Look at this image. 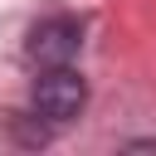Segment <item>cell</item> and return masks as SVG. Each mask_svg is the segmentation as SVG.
Wrapping results in <instances>:
<instances>
[{
	"mask_svg": "<svg viewBox=\"0 0 156 156\" xmlns=\"http://www.w3.org/2000/svg\"><path fill=\"white\" fill-rule=\"evenodd\" d=\"M83 107H88V78L73 63H54V68H44L34 78V112L49 117L54 127L73 122Z\"/></svg>",
	"mask_w": 156,
	"mask_h": 156,
	"instance_id": "1",
	"label": "cell"
},
{
	"mask_svg": "<svg viewBox=\"0 0 156 156\" xmlns=\"http://www.w3.org/2000/svg\"><path fill=\"white\" fill-rule=\"evenodd\" d=\"M78 49H83V24H78V20H68V15L39 20V24L29 29V39H24V54H29V63H39V68L73 63V58H78Z\"/></svg>",
	"mask_w": 156,
	"mask_h": 156,
	"instance_id": "2",
	"label": "cell"
},
{
	"mask_svg": "<svg viewBox=\"0 0 156 156\" xmlns=\"http://www.w3.org/2000/svg\"><path fill=\"white\" fill-rule=\"evenodd\" d=\"M127 151H156V141H127Z\"/></svg>",
	"mask_w": 156,
	"mask_h": 156,
	"instance_id": "3",
	"label": "cell"
}]
</instances>
